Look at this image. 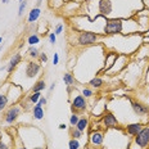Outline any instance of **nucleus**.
Listing matches in <instances>:
<instances>
[{"instance_id":"nucleus-25","label":"nucleus","mask_w":149,"mask_h":149,"mask_svg":"<svg viewBox=\"0 0 149 149\" xmlns=\"http://www.w3.org/2000/svg\"><path fill=\"white\" fill-rule=\"evenodd\" d=\"M27 7V1H23L22 3H19V8H18V17H22L23 15V12H24V9H26Z\"/></svg>"},{"instance_id":"nucleus-5","label":"nucleus","mask_w":149,"mask_h":149,"mask_svg":"<svg viewBox=\"0 0 149 149\" xmlns=\"http://www.w3.org/2000/svg\"><path fill=\"white\" fill-rule=\"evenodd\" d=\"M40 71H41V66H40L39 63H36V62L31 61L26 64V76L29 77V79L36 77L37 74L40 73Z\"/></svg>"},{"instance_id":"nucleus-19","label":"nucleus","mask_w":149,"mask_h":149,"mask_svg":"<svg viewBox=\"0 0 149 149\" xmlns=\"http://www.w3.org/2000/svg\"><path fill=\"white\" fill-rule=\"evenodd\" d=\"M70 135L72 136V139H81L82 138V131H80V130H77L76 127H71L70 130Z\"/></svg>"},{"instance_id":"nucleus-27","label":"nucleus","mask_w":149,"mask_h":149,"mask_svg":"<svg viewBox=\"0 0 149 149\" xmlns=\"http://www.w3.org/2000/svg\"><path fill=\"white\" fill-rule=\"evenodd\" d=\"M82 97H85V98H90V97H93V90H90V89H82Z\"/></svg>"},{"instance_id":"nucleus-2","label":"nucleus","mask_w":149,"mask_h":149,"mask_svg":"<svg viewBox=\"0 0 149 149\" xmlns=\"http://www.w3.org/2000/svg\"><path fill=\"white\" fill-rule=\"evenodd\" d=\"M134 145L139 149L149 148V126H144L136 136H134Z\"/></svg>"},{"instance_id":"nucleus-17","label":"nucleus","mask_w":149,"mask_h":149,"mask_svg":"<svg viewBox=\"0 0 149 149\" xmlns=\"http://www.w3.org/2000/svg\"><path fill=\"white\" fill-rule=\"evenodd\" d=\"M103 84H104V81L100 79V77H94V79H91L89 81V85L91 86V88H95V89L102 88V86H103Z\"/></svg>"},{"instance_id":"nucleus-14","label":"nucleus","mask_w":149,"mask_h":149,"mask_svg":"<svg viewBox=\"0 0 149 149\" xmlns=\"http://www.w3.org/2000/svg\"><path fill=\"white\" fill-rule=\"evenodd\" d=\"M88 126H89V120H88V117H82V118H80L79 120V122L76 123V129L77 130H80V131H85L86 129H88Z\"/></svg>"},{"instance_id":"nucleus-37","label":"nucleus","mask_w":149,"mask_h":149,"mask_svg":"<svg viewBox=\"0 0 149 149\" xmlns=\"http://www.w3.org/2000/svg\"><path fill=\"white\" fill-rule=\"evenodd\" d=\"M32 149H46V147H35V148H32Z\"/></svg>"},{"instance_id":"nucleus-10","label":"nucleus","mask_w":149,"mask_h":149,"mask_svg":"<svg viewBox=\"0 0 149 149\" xmlns=\"http://www.w3.org/2000/svg\"><path fill=\"white\" fill-rule=\"evenodd\" d=\"M143 129V126H141V123H130V125H127L126 126V131H127V134H129L130 136H136L140 132V130Z\"/></svg>"},{"instance_id":"nucleus-22","label":"nucleus","mask_w":149,"mask_h":149,"mask_svg":"<svg viewBox=\"0 0 149 149\" xmlns=\"http://www.w3.org/2000/svg\"><path fill=\"white\" fill-rule=\"evenodd\" d=\"M40 98H41V93H32V94L29 97V100L32 104H36L37 102L40 100Z\"/></svg>"},{"instance_id":"nucleus-4","label":"nucleus","mask_w":149,"mask_h":149,"mask_svg":"<svg viewBox=\"0 0 149 149\" xmlns=\"http://www.w3.org/2000/svg\"><path fill=\"white\" fill-rule=\"evenodd\" d=\"M86 107H88V102H86L85 97H82V95H77V97H74L72 99V105H71V108H72L73 113L85 111Z\"/></svg>"},{"instance_id":"nucleus-38","label":"nucleus","mask_w":149,"mask_h":149,"mask_svg":"<svg viewBox=\"0 0 149 149\" xmlns=\"http://www.w3.org/2000/svg\"><path fill=\"white\" fill-rule=\"evenodd\" d=\"M1 3H3V4H8L9 0H1Z\"/></svg>"},{"instance_id":"nucleus-11","label":"nucleus","mask_w":149,"mask_h":149,"mask_svg":"<svg viewBox=\"0 0 149 149\" xmlns=\"http://www.w3.org/2000/svg\"><path fill=\"white\" fill-rule=\"evenodd\" d=\"M117 58H118V55L116 54V53H108L107 55H105V66L103 68V71H108L111 67H113V64H114V62L117 61Z\"/></svg>"},{"instance_id":"nucleus-13","label":"nucleus","mask_w":149,"mask_h":149,"mask_svg":"<svg viewBox=\"0 0 149 149\" xmlns=\"http://www.w3.org/2000/svg\"><path fill=\"white\" fill-rule=\"evenodd\" d=\"M40 14H41V9L40 8H32L30 10V13H29V18H27V21H29V23H33V22H36L37 19H39V17H40Z\"/></svg>"},{"instance_id":"nucleus-21","label":"nucleus","mask_w":149,"mask_h":149,"mask_svg":"<svg viewBox=\"0 0 149 149\" xmlns=\"http://www.w3.org/2000/svg\"><path fill=\"white\" fill-rule=\"evenodd\" d=\"M29 55L30 58H32V59H36V58H39L40 53H39V49L35 48V46H31L29 49Z\"/></svg>"},{"instance_id":"nucleus-39","label":"nucleus","mask_w":149,"mask_h":149,"mask_svg":"<svg viewBox=\"0 0 149 149\" xmlns=\"http://www.w3.org/2000/svg\"><path fill=\"white\" fill-rule=\"evenodd\" d=\"M1 42H3V37H0V44H1Z\"/></svg>"},{"instance_id":"nucleus-12","label":"nucleus","mask_w":149,"mask_h":149,"mask_svg":"<svg viewBox=\"0 0 149 149\" xmlns=\"http://www.w3.org/2000/svg\"><path fill=\"white\" fill-rule=\"evenodd\" d=\"M32 116L35 120H42L44 118V108L40 104H35L32 107Z\"/></svg>"},{"instance_id":"nucleus-20","label":"nucleus","mask_w":149,"mask_h":149,"mask_svg":"<svg viewBox=\"0 0 149 149\" xmlns=\"http://www.w3.org/2000/svg\"><path fill=\"white\" fill-rule=\"evenodd\" d=\"M27 42L31 45V46H33V45H36V44H39L40 42V37L36 35V33H32L31 36H29V39H27Z\"/></svg>"},{"instance_id":"nucleus-33","label":"nucleus","mask_w":149,"mask_h":149,"mask_svg":"<svg viewBox=\"0 0 149 149\" xmlns=\"http://www.w3.org/2000/svg\"><path fill=\"white\" fill-rule=\"evenodd\" d=\"M55 85H57V82H53L52 85H50V88H49V91H53V90H54V88H55Z\"/></svg>"},{"instance_id":"nucleus-30","label":"nucleus","mask_w":149,"mask_h":149,"mask_svg":"<svg viewBox=\"0 0 149 149\" xmlns=\"http://www.w3.org/2000/svg\"><path fill=\"white\" fill-rule=\"evenodd\" d=\"M39 57H40V61L44 62V63H46V62H48V55H46V53H44V52L40 53Z\"/></svg>"},{"instance_id":"nucleus-7","label":"nucleus","mask_w":149,"mask_h":149,"mask_svg":"<svg viewBox=\"0 0 149 149\" xmlns=\"http://www.w3.org/2000/svg\"><path fill=\"white\" fill-rule=\"evenodd\" d=\"M21 61H22V55H21V53H15V54L12 55L10 61H9V63L7 64V72L8 73H12L15 68L18 67V64L21 63Z\"/></svg>"},{"instance_id":"nucleus-35","label":"nucleus","mask_w":149,"mask_h":149,"mask_svg":"<svg viewBox=\"0 0 149 149\" xmlns=\"http://www.w3.org/2000/svg\"><path fill=\"white\" fill-rule=\"evenodd\" d=\"M42 4V0H37V3H36V8H40V5Z\"/></svg>"},{"instance_id":"nucleus-40","label":"nucleus","mask_w":149,"mask_h":149,"mask_svg":"<svg viewBox=\"0 0 149 149\" xmlns=\"http://www.w3.org/2000/svg\"><path fill=\"white\" fill-rule=\"evenodd\" d=\"M22 1H23V0H19V3H22Z\"/></svg>"},{"instance_id":"nucleus-36","label":"nucleus","mask_w":149,"mask_h":149,"mask_svg":"<svg viewBox=\"0 0 149 149\" xmlns=\"http://www.w3.org/2000/svg\"><path fill=\"white\" fill-rule=\"evenodd\" d=\"M14 149H27V148L24 147V145H19V147H15Z\"/></svg>"},{"instance_id":"nucleus-8","label":"nucleus","mask_w":149,"mask_h":149,"mask_svg":"<svg viewBox=\"0 0 149 149\" xmlns=\"http://www.w3.org/2000/svg\"><path fill=\"white\" fill-rule=\"evenodd\" d=\"M103 125L107 129H113V127L118 126V121H117L116 116L112 113H105V116H103Z\"/></svg>"},{"instance_id":"nucleus-29","label":"nucleus","mask_w":149,"mask_h":149,"mask_svg":"<svg viewBox=\"0 0 149 149\" xmlns=\"http://www.w3.org/2000/svg\"><path fill=\"white\" fill-rule=\"evenodd\" d=\"M58 63H59V55H58V53H54V55H53V64L57 66Z\"/></svg>"},{"instance_id":"nucleus-34","label":"nucleus","mask_w":149,"mask_h":149,"mask_svg":"<svg viewBox=\"0 0 149 149\" xmlns=\"http://www.w3.org/2000/svg\"><path fill=\"white\" fill-rule=\"evenodd\" d=\"M66 129H67L66 123H61V125H59V130H66Z\"/></svg>"},{"instance_id":"nucleus-18","label":"nucleus","mask_w":149,"mask_h":149,"mask_svg":"<svg viewBox=\"0 0 149 149\" xmlns=\"http://www.w3.org/2000/svg\"><path fill=\"white\" fill-rule=\"evenodd\" d=\"M8 95L7 94H0V112H3L5 109V107L8 105Z\"/></svg>"},{"instance_id":"nucleus-28","label":"nucleus","mask_w":149,"mask_h":149,"mask_svg":"<svg viewBox=\"0 0 149 149\" xmlns=\"http://www.w3.org/2000/svg\"><path fill=\"white\" fill-rule=\"evenodd\" d=\"M63 29H64V26H63V24H62V23H59L57 27H55L54 33H55V35H61V33H62V31H63Z\"/></svg>"},{"instance_id":"nucleus-23","label":"nucleus","mask_w":149,"mask_h":149,"mask_svg":"<svg viewBox=\"0 0 149 149\" xmlns=\"http://www.w3.org/2000/svg\"><path fill=\"white\" fill-rule=\"evenodd\" d=\"M68 148L70 149H80V143L77 139H71L68 141Z\"/></svg>"},{"instance_id":"nucleus-1","label":"nucleus","mask_w":149,"mask_h":149,"mask_svg":"<svg viewBox=\"0 0 149 149\" xmlns=\"http://www.w3.org/2000/svg\"><path fill=\"white\" fill-rule=\"evenodd\" d=\"M100 40V35L91 31H80L77 32V39H76V45L81 46H90L94 45Z\"/></svg>"},{"instance_id":"nucleus-3","label":"nucleus","mask_w":149,"mask_h":149,"mask_svg":"<svg viewBox=\"0 0 149 149\" xmlns=\"http://www.w3.org/2000/svg\"><path fill=\"white\" fill-rule=\"evenodd\" d=\"M19 114H21V107H19V105H12V107L7 111V113H5V116H4L5 123L12 125L13 122L17 121V118H18V116H19Z\"/></svg>"},{"instance_id":"nucleus-6","label":"nucleus","mask_w":149,"mask_h":149,"mask_svg":"<svg viewBox=\"0 0 149 149\" xmlns=\"http://www.w3.org/2000/svg\"><path fill=\"white\" fill-rule=\"evenodd\" d=\"M104 141V134L102 131H93L90 134V145L93 148H98L103 144Z\"/></svg>"},{"instance_id":"nucleus-24","label":"nucleus","mask_w":149,"mask_h":149,"mask_svg":"<svg viewBox=\"0 0 149 149\" xmlns=\"http://www.w3.org/2000/svg\"><path fill=\"white\" fill-rule=\"evenodd\" d=\"M79 120H80V117H79V114L77 113H72L71 114V117H70V123H71V126H76V123L79 122Z\"/></svg>"},{"instance_id":"nucleus-31","label":"nucleus","mask_w":149,"mask_h":149,"mask_svg":"<svg viewBox=\"0 0 149 149\" xmlns=\"http://www.w3.org/2000/svg\"><path fill=\"white\" fill-rule=\"evenodd\" d=\"M46 103H48V99H46V98H44V97H41V98H40V100L37 102L36 104H40V105H45Z\"/></svg>"},{"instance_id":"nucleus-16","label":"nucleus","mask_w":149,"mask_h":149,"mask_svg":"<svg viewBox=\"0 0 149 149\" xmlns=\"http://www.w3.org/2000/svg\"><path fill=\"white\" fill-rule=\"evenodd\" d=\"M63 81H64V84H66L67 86H73L74 82H76V79H74V76L72 73L67 72V73L63 74Z\"/></svg>"},{"instance_id":"nucleus-41","label":"nucleus","mask_w":149,"mask_h":149,"mask_svg":"<svg viewBox=\"0 0 149 149\" xmlns=\"http://www.w3.org/2000/svg\"><path fill=\"white\" fill-rule=\"evenodd\" d=\"M0 50H1V46H0Z\"/></svg>"},{"instance_id":"nucleus-26","label":"nucleus","mask_w":149,"mask_h":149,"mask_svg":"<svg viewBox=\"0 0 149 149\" xmlns=\"http://www.w3.org/2000/svg\"><path fill=\"white\" fill-rule=\"evenodd\" d=\"M49 42H50V44H52V45L57 44V35H55V33H54V32L49 33Z\"/></svg>"},{"instance_id":"nucleus-15","label":"nucleus","mask_w":149,"mask_h":149,"mask_svg":"<svg viewBox=\"0 0 149 149\" xmlns=\"http://www.w3.org/2000/svg\"><path fill=\"white\" fill-rule=\"evenodd\" d=\"M46 89V82L44 81V80H39L35 85L32 86V93H41L42 90H45Z\"/></svg>"},{"instance_id":"nucleus-32","label":"nucleus","mask_w":149,"mask_h":149,"mask_svg":"<svg viewBox=\"0 0 149 149\" xmlns=\"http://www.w3.org/2000/svg\"><path fill=\"white\" fill-rule=\"evenodd\" d=\"M0 149H9V145L5 144L4 141H0Z\"/></svg>"},{"instance_id":"nucleus-9","label":"nucleus","mask_w":149,"mask_h":149,"mask_svg":"<svg viewBox=\"0 0 149 149\" xmlns=\"http://www.w3.org/2000/svg\"><path fill=\"white\" fill-rule=\"evenodd\" d=\"M131 107L132 109H134V112L138 116H145V114H149V108L147 107V105L139 103V102H131Z\"/></svg>"}]
</instances>
